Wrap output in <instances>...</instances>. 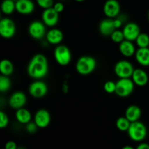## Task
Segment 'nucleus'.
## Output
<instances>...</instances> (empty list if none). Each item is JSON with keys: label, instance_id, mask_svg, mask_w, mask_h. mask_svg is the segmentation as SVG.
Returning a JSON list of instances; mask_svg holds the SVG:
<instances>
[{"label": "nucleus", "instance_id": "obj_7", "mask_svg": "<svg viewBox=\"0 0 149 149\" xmlns=\"http://www.w3.org/2000/svg\"><path fill=\"white\" fill-rule=\"evenodd\" d=\"M16 31L15 24L13 20L8 17L2 18L0 21V35L4 39H10Z\"/></svg>", "mask_w": 149, "mask_h": 149}, {"label": "nucleus", "instance_id": "obj_33", "mask_svg": "<svg viewBox=\"0 0 149 149\" xmlns=\"http://www.w3.org/2000/svg\"><path fill=\"white\" fill-rule=\"evenodd\" d=\"M123 17V16H122ZM122 17H115V19L113 20V24H114L115 28L116 29H119L122 27V24L125 22V20L122 18Z\"/></svg>", "mask_w": 149, "mask_h": 149}, {"label": "nucleus", "instance_id": "obj_20", "mask_svg": "<svg viewBox=\"0 0 149 149\" xmlns=\"http://www.w3.org/2000/svg\"><path fill=\"white\" fill-rule=\"evenodd\" d=\"M115 30L116 28L113 24V20L111 18L108 17L107 19L103 20L99 25V31L103 36H111Z\"/></svg>", "mask_w": 149, "mask_h": 149}, {"label": "nucleus", "instance_id": "obj_6", "mask_svg": "<svg viewBox=\"0 0 149 149\" xmlns=\"http://www.w3.org/2000/svg\"><path fill=\"white\" fill-rule=\"evenodd\" d=\"M54 57L59 65L65 66L71 61V52L65 45H58L54 51Z\"/></svg>", "mask_w": 149, "mask_h": 149}, {"label": "nucleus", "instance_id": "obj_10", "mask_svg": "<svg viewBox=\"0 0 149 149\" xmlns=\"http://www.w3.org/2000/svg\"><path fill=\"white\" fill-rule=\"evenodd\" d=\"M122 32L124 33L125 39L133 42L136 40L138 35L141 33V29L137 23L130 22L124 26Z\"/></svg>", "mask_w": 149, "mask_h": 149}, {"label": "nucleus", "instance_id": "obj_37", "mask_svg": "<svg viewBox=\"0 0 149 149\" xmlns=\"http://www.w3.org/2000/svg\"><path fill=\"white\" fill-rule=\"evenodd\" d=\"M122 149H135V148H134L133 147L130 146H124Z\"/></svg>", "mask_w": 149, "mask_h": 149}, {"label": "nucleus", "instance_id": "obj_13", "mask_svg": "<svg viewBox=\"0 0 149 149\" xmlns=\"http://www.w3.org/2000/svg\"><path fill=\"white\" fill-rule=\"evenodd\" d=\"M33 122L39 128H45L50 123L51 117L49 111L45 109H39L36 112L33 118Z\"/></svg>", "mask_w": 149, "mask_h": 149}, {"label": "nucleus", "instance_id": "obj_2", "mask_svg": "<svg viewBox=\"0 0 149 149\" xmlns=\"http://www.w3.org/2000/svg\"><path fill=\"white\" fill-rule=\"evenodd\" d=\"M96 63L95 59L90 55H84L80 57L76 63V70L77 73L81 75H89L95 69Z\"/></svg>", "mask_w": 149, "mask_h": 149}, {"label": "nucleus", "instance_id": "obj_29", "mask_svg": "<svg viewBox=\"0 0 149 149\" xmlns=\"http://www.w3.org/2000/svg\"><path fill=\"white\" fill-rule=\"evenodd\" d=\"M36 1L38 6L43 8L44 10L51 8L53 7L54 4H55L54 0H36Z\"/></svg>", "mask_w": 149, "mask_h": 149}, {"label": "nucleus", "instance_id": "obj_24", "mask_svg": "<svg viewBox=\"0 0 149 149\" xmlns=\"http://www.w3.org/2000/svg\"><path fill=\"white\" fill-rule=\"evenodd\" d=\"M1 10L4 15H11L16 10L15 1L13 0H4L1 4Z\"/></svg>", "mask_w": 149, "mask_h": 149}, {"label": "nucleus", "instance_id": "obj_4", "mask_svg": "<svg viewBox=\"0 0 149 149\" xmlns=\"http://www.w3.org/2000/svg\"><path fill=\"white\" fill-rule=\"evenodd\" d=\"M116 84L115 94L120 97H126L130 95L134 91L135 85L133 81L130 78L119 79Z\"/></svg>", "mask_w": 149, "mask_h": 149}, {"label": "nucleus", "instance_id": "obj_38", "mask_svg": "<svg viewBox=\"0 0 149 149\" xmlns=\"http://www.w3.org/2000/svg\"><path fill=\"white\" fill-rule=\"evenodd\" d=\"M76 1H78V2H81V1H84V0H75Z\"/></svg>", "mask_w": 149, "mask_h": 149}, {"label": "nucleus", "instance_id": "obj_19", "mask_svg": "<svg viewBox=\"0 0 149 149\" xmlns=\"http://www.w3.org/2000/svg\"><path fill=\"white\" fill-rule=\"evenodd\" d=\"M119 49L120 53L123 56L127 57V58H130V57L133 56L136 52L135 47L132 42L126 40V39H125L123 42L119 44Z\"/></svg>", "mask_w": 149, "mask_h": 149}, {"label": "nucleus", "instance_id": "obj_32", "mask_svg": "<svg viewBox=\"0 0 149 149\" xmlns=\"http://www.w3.org/2000/svg\"><path fill=\"white\" fill-rule=\"evenodd\" d=\"M26 131H27V132H29V133H31V134H33L34 133V132H36V130H37V129L39 128L34 122H30L28 124H26Z\"/></svg>", "mask_w": 149, "mask_h": 149}, {"label": "nucleus", "instance_id": "obj_30", "mask_svg": "<svg viewBox=\"0 0 149 149\" xmlns=\"http://www.w3.org/2000/svg\"><path fill=\"white\" fill-rule=\"evenodd\" d=\"M116 87V83L112 81H108L104 84L103 88H104V90L106 93H109V94H112V93H115Z\"/></svg>", "mask_w": 149, "mask_h": 149}, {"label": "nucleus", "instance_id": "obj_27", "mask_svg": "<svg viewBox=\"0 0 149 149\" xmlns=\"http://www.w3.org/2000/svg\"><path fill=\"white\" fill-rule=\"evenodd\" d=\"M11 87V81L7 76L1 75L0 77V91L1 93L8 91Z\"/></svg>", "mask_w": 149, "mask_h": 149}, {"label": "nucleus", "instance_id": "obj_8", "mask_svg": "<svg viewBox=\"0 0 149 149\" xmlns=\"http://www.w3.org/2000/svg\"><path fill=\"white\" fill-rule=\"evenodd\" d=\"M29 33L34 39H42L46 36V25L39 20H34L29 25Z\"/></svg>", "mask_w": 149, "mask_h": 149}, {"label": "nucleus", "instance_id": "obj_21", "mask_svg": "<svg viewBox=\"0 0 149 149\" xmlns=\"http://www.w3.org/2000/svg\"><path fill=\"white\" fill-rule=\"evenodd\" d=\"M135 60L142 66H149V48H138L135 54Z\"/></svg>", "mask_w": 149, "mask_h": 149}, {"label": "nucleus", "instance_id": "obj_3", "mask_svg": "<svg viewBox=\"0 0 149 149\" xmlns=\"http://www.w3.org/2000/svg\"><path fill=\"white\" fill-rule=\"evenodd\" d=\"M128 135L132 141L135 142H141L147 136V128L143 122L137 121L131 122L130 126L127 130Z\"/></svg>", "mask_w": 149, "mask_h": 149}, {"label": "nucleus", "instance_id": "obj_22", "mask_svg": "<svg viewBox=\"0 0 149 149\" xmlns=\"http://www.w3.org/2000/svg\"><path fill=\"white\" fill-rule=\"evenodd\" d=\"M15 119L19 123L26 125L31 120V113L28 109L21 108L16 110Z\"/></svg>", "mask_w": 149, "mask_h": 149}, {"label": "nucleus", "instance_id": "obj_9", "mask_svg": "<svg viewBox=\"0 0 149 149\" xmlns=\"http://www.w3.org/2000/svg\"><path fill=\"white\" fill-rule=\"evenodd\" d=\"M47 91V86L42 81H33L29 87V92L31 96L34 98H42L45 97Z\"/></svg>", "mask_w": 149, "mask_h": 149}, {"label": "nucleus", "instance_id": "obj_35", "mask_svg": "<svg viewBox=\"0 0 149 149\" xmlns=\"http://www.w3.org/2000/svg\"><path fill=\"white\" fill-rule=\"evenodd\" d=\"M17 145L14 141H8L7 143L5 144L4 149H17Z\"/></svg>", "mask_w": 149, "mask_h": 149}, {"label": "nucleus", "instance_id": "obj_40", "mask_svg": "<svg viewBox=\"0 0 149 149\" xmlns=\"http://www.w3.org/2000/svg\"><path fill=\"white\" fill-rule=\"evenodd\" d=\"M148 20H149V12H148Z\"/></svg>", "mask_w": 149, "mask_h": 149}, {"label": "nucleus", "instance_id": "obj_5", "mask_svg": "<svg viewBox=\"0 0 149 149\" xmlns=\"http://www.w3.org/2000/svg\"><path fill=\"white\" fill-rule=\"evenodd\" d=\"M135 70L133 65L130 61L122 60L115 64L114 73L119 79L130 78Z\"/></svg>", "mask_w": 149, "mask_h": 149}, {"label": "nucleus", "instance_id": "obj_12", "mask_svg": "<svg viewBox=\"0 0 149 149\" xmlns=\"http://www.w3.org/2000/svg\"><path fill=\"white\" fill-rule=\"evenodd\" d=\"M42 22L48 27H54L59 20V13H57L53 7L46 9L43 11L42 15Z\"/></svg>", "mask_w": 149, "mask_h": 149}, {"label": "nucleus", "instance_id": "obj_17", "mask_svg": "<svg viewBox=\"0 0 149 149\" xmlns=\"http://www.w3.org/2000/svg\"><path fill=\"white\" fill-rule=\"evenodd\" d=\"M46 39L51 45H60L63 39V33L60 29H52L46 33Z\"/></svg>", "mask_w": 149, "mask_h": 149}, {"label": "nucleus", "instance_id": "obj_15", "mask_svg": "<svg viewBox=\"0 0 149 149\" xmlns=\"http://www.w3.org/2000/svg\"><path fill=\"white\" fill-rule=\"evenodd\" d=\"M16 11L21 15H29L34 10V3L31 0H17L15 1Z\"/></svg>", "mask_w": 149, "mask_h": 149}, {"label": "nucleus", "instance_id": "obj_23", "mask_svg": "<svg viewBox=\"0 0 149 149\" xmlns=\"http://www.w3.org/2000/svg\"><path fill=\"white\" fill-rule=\"evenodd\" d=\"M14 71V66L13 63L7 59H4L0 63V72L1 75L9 76L11 75Z\"/></svg>", "mask_w": 149, "mask_h": 149}, {"label": "nucleus", "instance_id": "obj_16", "mask_svg": "<svg viewBox=\"0 0 149 149\" xmlns=\"http://www.w3.org/2000/svg\"><path fill=\"white\" fill-rule=\"evenodd\" d=\"M131 78L134 84L139 87H144L148 82V74L141 68H136L134 70Z\"/></svg>", "mask_w": 149, "mask_h": 149}, {"label": "nucleus", "instance_id": "obj_28", "mask_svg": "<svg viewBox=\"0 0 149 149\" xmlns=\"http://www.w3.org/2000/svg\"><path fill=\"white\" fill-rule=\"evenodd\" d=\"M111 39L115 43L120 44L121 42H123L125 40V36H124V33L122 31L119 30V29H116L113 33L111 35Z\"/></svg>", "mask_w": 149, "mask_h": 149}, {"label": "nucleus", "instance_id": "obj_18", "mask_svg": "<svg viewBox=\"0 0 149 149\" xmlns=\"http://www.w3.org/2000/svg\"><path fill=\"white\" fill-rule=\"evenodd\" d=\"M141 114H142V111L139 106L136 105H131L127 108L125 116L130 122H135L139 121Z\"/></svg>", "mask_w": 149, "mask_h": 149}, {"label": "nucleus", "instance_id": "obj_26", "mask_svg": "<svg viewBox=\"0 0 149 149\" xmlns=\"http://www.w3.org/2000/svg\"><path fill=\"white\" fill-rule=\"evenodd\" d=\"M135 42L139 48L148 47L149 45V36L146 33H141L137 37Z\"/></svg>", "mask_w": 149, "mask_h": 149}, {"label": "nucleus", "instance_id": "obj_11", "mask_svg": "<svg viewBox=\"0 0 149 149\" xmlns=\"http://www.w3.org/2000/svg\"><path fill=\"white\" fill-rule=\"evenodd\" d=\"M103 13L109 18H115L120 13V4L117 0H107L103 6Z\"/></svg>", "mask_w": 149, "mask_h": 149}, {"label": "nucleus", "instance_id": "obj_14", "mask_svg": "<svg viewBox=\"0 0 149 149\" xmlns=\"http://www.w3.org/2000/svg\"><path fill=\"white\" fill-rule=\"evenodd\" d=\"M27 98L25 93L21 91H16L11 95L9 99V105L14 109H19L23 108L26 105Z\"/></svg>", "mask_w": 149, "mask_h": 149}, {"label": "nucleus", "instance_id": "obj_42", "mask_svg": "<svg viewBox=\"0 0 149 149\" xmlns=\"http://www.w3.org/2000/svg\"><path fill=\"white\" fill-rule=\"evenodd\" d=\"M148 48H149V45H148Z\"/></svg>", "mask_w": 149, "mask_h": 149}, {"label": "nucleus", "instance_id": "obj_31", "mask_svg": "<svg viewBox=\"0 0 149 149\" xmlns=\"http://www.w3.org/2000/svg\"><path fill=\"white\" fill-rule=\"evenodd\" d=\"M9 124V119L4 112L0 111V128L4 129L7 127Z\"/></svg>", "mask_w": 149, "mask_h": 149}, {"label": "nucleus", "instance_id": "obj_39", "mask_svg": "<svg viewBox=\"0 0 149 149\" xmlns=\"http://www.w3.org/2000/svg\"><path fill=\"white\" fill-rule=\"evenodd\" d=\"M17 149H25V148H23V147H20V148H17Z\"/></svg>", "mask_w": 149, "mask_h": 149}, {"label": "nucleus", "instance_id": "obj_1", "mask_svg": "<svg viewBox=\"0 0 149 149\" xmlns=\"http://www.w3.org/2000/svg\"><path fill=\"white\" fill-rule=\"evenodd\" d=\"M29 77L35 79H41L46 77L48 73V61L42 54L35 55L29 62L27 67Z\"/></svg>", "mask_w": 149, "mask_h": 149}, {"label": "nucleus", "instance_id": "obj_25", "mask_svg": "<svg viewBox=\"0 0 149 149\" xmlns=\"http://www.w3.org/2000/svg\"><path fill=\"white\" fill-rule=\"evenodd\" d=\"M130 124L131 122L125 116H124V117H119V119H117L116 122V126L119 130L122 132H127Z\"/></svg>", "mask_w": 149, "mask_h": 149}, {"label": "nucleus", "instance_id": "obj_41", "mask_svg": "<svg viewBox=\"0 0 149 149\" xmlns=\"http://www.w3.org/2000/svg\"><path fill=\"white\" fill-rule=\"evenodd\" d=\"M13 1H17V0H13Z\"/></svg>", "mask_w": 149, "mask_h": 149}, {"label": "nucleus", "instance_id": "obj_34", "mask_svg": "<svg viewBox=\"0 0 149 149\" xmlns=\"http://www.w3.org/2000/svg\"><path fill=\"white\" fill-rule=\"evenodd\" d=\"M53 9L60 14L61 13H62L64 10V4L62 2H56L53 5Z\"/></svg>", "mask_w": 149, "mask_h": 149}, {"label": "nucleus", "instance_id": "obj_36", "mask_svg": "<svg viewBox=\"0 0 149 149\" xmlns=\"http://www.w3.org/2000/svg\"><path fill=\"white\" fill-rule=\"evenodd\" d=\"M136 149H149V144L146 143H141L137 146Z\"/></svg>", "mask_w": 149, "mask_h": 149}]
</instances>
